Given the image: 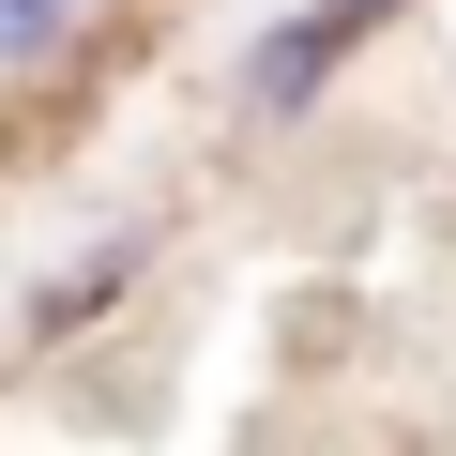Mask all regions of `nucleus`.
Returning a JSON list of instances; mask_svg holds the SVG:
<instances>
[{"label":"nucleus","instance_id":"f257e3e1","mask_svg":"<svg viewBox=\"0 0 456 456\" xmlns=\"http://www.w3.org/2000/svg\"><path fill=\"white\" fill-rule=\"evenodd\" d=\"M395 16H411V0H305V16H274V31L244 46V77H228V92H244V122H305Z\"/></svg>","mask_w":456,"mask_h":456},{"label":"nucleus","instance_id":"f03ea898","mask_svg":"<svg viewBox=\"0 0 456 456\" xmlns=\"http://www.w3.org/2000/svg\"><path fill=\"white\" fill-rule=\"evenodd\" d=\"M92 46V0H0V77H61Z\"/></svg>","mask_w":456,"mask_h":456},{"label":"nucleus","instance_id":"7ed1b4c3","mask_svg":"<svg viewBox=\"0 0 456 456\" xmlns=\"http://www.w3.org/2000/svg\"><path fill=\"white\" fill-rule=\"evenodd\" d=\"M137 259H152L137 228H107V259H77V274H46V289H31V335H77L107 289H137Z\"/></svg>","mask_w":456,"mask_h":456}]
</instances>
